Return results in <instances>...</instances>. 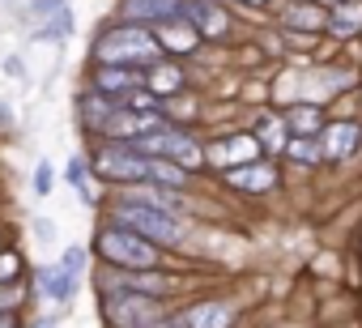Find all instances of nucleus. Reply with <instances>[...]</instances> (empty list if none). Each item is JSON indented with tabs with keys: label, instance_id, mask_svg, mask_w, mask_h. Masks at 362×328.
Instances as JSON below:
<instances>
[{
	"label": "nucleus",
	"instance_id": "obj_1",
	"mask_svg": "<svg viewBox=\"0 0 362 328\" xmlns=\"http://www.w3.org/2000/svg\"><path fill=\"white\" fill-rule=\"evenodd\" d=\"M115 222L128 226L141 239H158V243H179L184 239V222L170 218V209H149V205H119Z\"/></svg>",
	"mask_w": 362,
	"mask_h": 328
},
{
	"label": "nucleus",
	"instance_id": "obj_5",
	"mask_svg": "<svg viewBox=\"0 0 362 328\" xmlns=\"http://www.w3.org/2000/svg\"><path fill=\"white\" fill-rule=\"evenodd\" d=\"M179 13L188 18V26H192L197 35H209V39H222V35L230 30L226 9L214 5V0H184V9H179Z\"/></svg>",
	"mask_w": 362,
	"mask_h": 328
},
{
	"label": "nucleus",
	"instance_id": "obj_29",
	"mask_svg": "<svg viewBox=\"0 0 362 328\" xmlns=\"http://www.w3.org/2000/svg\"><path fill=\"white\" fill-rule=\"evenodd\" d=\"M0 328H13V320H0Z\"/></svg>",
	"mask_w": 362,
	"mask_h": 328
},
{
	"label": "nucleus",
	"instance_id": "obj_9",
	"mask_svg": "<svg viewBox=\"0 0 362 328\" xmlns=\"http://www.w3.org/2000/svg\"><path fill=\"white\" fill-rule=\"evenodd\" d=\"M226 180H230L235 188H247V192H269V188L277 184V171H273V167H260V162H247V167L226 171Z\"/></svg>",
	"mask_w": 362,
	"mask_h": 328
},
{
	"label": "nucleus",
	"instance_id": "obj_2",
	"mask_svg": "<svg viewBox=\"0 0 362 328\" xmlns=\"http://www.w3.org/2000/svg\"><path fill=\"white\" fill-rule=\"evenodd\" d=\"M98 247H103L107 260H115V264H124V269H153V264H158V252H153L141 235H132L128 226H119V222L98 235Z\"/></svg>",
	"mask_w": 362,
	"mask_h": 328
},
{
	"label": "nucleus",
	"instance_id": "obj_19",
	"mask_svg": "<svg viewBox=\"0 0 362 328\" xmlns=\"http://www.w3.org/2000/svg\"><path fill=\"white\" fill-rule=\"evenodd\" d=\"M256 141L260 145H273V149H286V119H264Z\"/></svg>",
	"mask_w": 362,
	"mask_h": 328
},
{
	"label": "nucleus",
	"instance_id": "obj_30",
	"mask_svg": "<svg viewBox=\"0 0 362 328\" xmlns=\"http://www.w3.org/2000/svg\"><path fill=\"white\" fill-rule=\"evenodd\" d=\"M247 5H264V0H247Z\"/></svg>",
	"mask_w": 362,
	"mask_h": 328
},
{
	"label": "nucleus",
	"instance_id": "obj_13",
	"mask_svg": "<svg viewBox=\"0 0 362 328\" xmlns=\"http://www.w3.org/2000/svg\"><path fill=\"white\" fill-rule=\"evenodd\" d=\"M43 290H47L52 303H69L77 294V273L73 269H47L43 273Z\"/></svg>",
	"mask_w": 362,
	"mask_h": 328
},
{
	"label": "nucleus",
	"instance_id": "obj_28",
	"mask_svg": "<svg viewBox=\"0 0 362 328\" xmlns=\"http://www.w3.org/2000/svg\"><path fill=\"white\" fill-rule=\"evenodd\" d=\"M0 307H5V311H9V307H13V294H0Z\"/></svg>",
	"mask_w": 362,
	"mask_h": 328
},
{
	"label": "nucleus",
	"instance_id": "obj_25",
	"mask_svg": "<svg viewBox=\"0 0 362 328\" xmlns=\"http://www.w3.org/2000/svg\"><path fill=\"white\" fill-rule=\"evenodd\" d=\"M69 184H77V188H81V192L90 197V188H86V167H81V162H77V158L69 162Z\"/></svg>",
	"mask_w": 362,
	"mask_h": 328
},
{
	"label": "nucleus",
	"instance_id": "obj_27",
	"mask_svg": "<svg viewBox=\"0 0 362 328\" xmlns=\"http://www.w3.org/2000/svg\"><path fill=\"white\" fill-rule=\"evenodd\" d=\"M35 188H39V192H47V188H52V171H47V162H43L39 175H35Z\"/></svg>",
	"mask_w": 362,
	"mask_h": 328
},
{
	"label": "nucleus",
	"instance_id": "obj_10",
	"mask_svg": "<svg viewBox=\"0 0 362 328\" xmlns=\"http://www.w3.org/2000/svg\"><path fill=\"white\" fill-rule=\"evenodd\" d=\"M153 39H158V47H170V52H192V47L201 43V35H197L188 22H175V18L162 22V30H158Z\"/></svg>",
	"mask_w": 362,
	"mask_h": 328
},
{
	"label": "nucleus",
	"instance_id": "obj_4",
	"mask_svg": "<svg viewBox=\"0 0 362 328\" xmlns=\"http://www.w3.org/2000/svg\"><path fill=\"white\" fill-rule=\"evenodd\" d=\"M98 175L119 180V184L149 180V158H145V153H136L132 145H107V149L98 153Z\"/></svg>",
	"mask_w": 362,
	"mask_h": 328
},
{
	"label": "nucleus",
	"instance_id": "obj_26",
	"mask_svg": "<svg viewBox=\"0 0 362 328\" xmlns=\"http://www.w3.org/2000/svg\"><path fill=\"white\" fill-rule=\"evenodd\" d=\"M81 264H86V252H81V247H69V252H64V269H73V273H77Z\"/></svg>",
	"mask_w": 362,
	"mask_h": 328
},
{
	"label": "nucleus",
	"instance_id": "obj_14",
	"mask_svg": "<svg viewBox=\"0 0 362 328\" xmlns=\"http://www.w3.org/2000/svg\"><path fill=\"white\" fill-rule=\"evenodd\" d=\"M332 30L337 35H354L362 26V0H337V9H332Z\"/></svg>",
	"mask_w": 362,
	"mask_h": 328
},
{
	"label": "nucleus",
	"instance_id": "obj_24",
	"mask_svg": "<svg viewBox=\"0 0 362 328\" xmlns=\"http://www.w3.org/2000/svg\"><path fill=\"white\" fill-rule=\"evenodd\" d=\"M153 107H158V98H153L149 90H141V94L132 90V98H128V111H153Z\"/></svg>",
	"mask_w": 362,
	"mask_h": 328
},
{
	"label": "nucleus",
	"instance_id": "obj_22",
	"mask_svg": "<svg viewBox=\"0 0 362 328\" xmlns=\"http://www.w3.org/2000/svg\"><path fill=\"white\" fill-rule=\"evenodd\" d=\"M153 90L158 94H166V90H179V69H153Z\"/></svg>",
	"mask_w": 362,
	"mask_h": 328
},
{
	"label": "nucleus",
	"instance_id": "obj_7",
	"mask_svg": "<svg viewBox=\"0 0 362 328\" xmlns=\"http://www.w3.org/2000/svg\"><path fill=\"white\" fill-rule=\"evenodd\" d=\"M153 128H162V115H158V111H111V115H107V136H128V141H136V136H145V132H153Z\"/></svg>",
	"mask_w": 362,
	"mask_h": 328
},
{
	"label": "nucleus",
	"instance_id": "obj_12",
	"mask_svg": "<svg viewBox=\"0 0 362 328\" xmlns=\"http://www.w3.org/2000/svg\"><path fill=\"white\" fill-rule=\"evenodd\" d=\"M136 86H141V73H132V69H124V64H103V69H98V90H107V94L136 90Z\"/></svg>",
	"mask_w": 362,
	"mask_h": 328
},
{
	"label": "nucleus",
	"instance_id": "obj_18",
	"mask_svg": "<svg viewBox=\"0 0 362 328\" xmlns=\"http://www.w3.org/2000/svg\"><path fill=\"white\" fill-rule=\"evenodd\" d=\"M222 149H226V162L235 158V162H243V167H247V162L256 158V149H260V141H256V136H235V141L222 145Z\"/></svg>",
	"mask_w": 362,
	"mask_h": 328
},
{
	"label": "nucleus",
	"instance_id": "obj_8",
	"mask_svg": "<svg viewBox=\"0 0 362 328\" xmlns=\"http://www.w3.org/2000/svg\"><path fill=\"white\" fill-rule=\"evenodd\" d=\"M184 0H124V13L136 18V22H170L179 18Z\"/></svg>",
	"mask_w": 362,
	"mask_h": 328
},
{
	"label": "nucleus",
	"instance_id": "obj_20",
	"mask_svg": "<svg viewBox=\"0 0 362 328\" xmlns=\"http://www.w3.org/2000/svg\"><path fill=\"white\" fill-rule=\"evenodd\" d=\"M69 30H73V13H69V9H56V18L39 30V39H64Z\"/></svg>",
	"mask_w": 362,
	"mask_h": 328
},
{
	"label": "nucleus",
	"instance_id": "obj_31",
	"mask_svg": "<svg viewBox=\"0 0 362 328\" xmlns=\"http://www.w3.org/2000/svg\"><path fill=\"white\" fill-rule=\"evenodd\" d=\"M328 5H337V0H328Z\"/></svg>",
	"mask_w": 362,
	"mask_h": 328
},
{
	"label": "nucleus",
	"instance_id": "obj_21",
	"mask_svg": "<svg viewBox=\"0 0 362 328\" xmlns=\"http://www.w3.org/2000/svg\"><path fill=\"white\" fill-rule=\"evenodd\" d=\"M290 22H294V26H324L328 18H324L320 9H307V5H294V9H290Z\"/></svg>",
	"mask_w": 362,
	"mask_h": 328
},
{
	"label": "nucleus",
	"instance_id": "obj_6",
	"mask_svg": "<svg viewBox=\"0 0 362 328\" xmlns=\"http://www.w3.org/2000/svg\"><path fill=\"white\" fill-rule=\"evenodd\" d=\"M235 307L230 303H197L175 315V328H230Z\"/></svg>",
	"mask_w": 362,
	"mask_h": 328
},
{
	"label": "nucleus",
	"instance_id": "obj_11",
	"mask_svg": "<svg viewBox=\"0 0 362 328\" xmlns=\"http://www.w3.org/2000/svg\"><path fill=\"white\" fill-rule=\"evenodd\" d=\"M320 136H324V145H320V149H324V158H345V153L358 145V136H362V132H358L354 124H332V128H324Z\"/></svg>",
	"mask_w": 362,
	"mask_h": 328
},
{
	"label": "nucleus",
	"instance_id": "obj_23",
	"mask_svg": "<svg viewBox=\"0 0 362 328\" xmlns=\"http://www.w3.org/2000/svg\"><path fill=\"white\" fill-rule=\"evenodd\" d=\"M18 269H22V256H18V252H5V256H0V281H13Z\"/></svg>",
	"mask_w": 362,
	"mask_h": 328
},
{
	"label": "nucleus",
	"instance_id": "obj_3",
	"mask_svg": "<svg viewBox=\"0 0 362 328\" xmlns=\"http://www.w3.org/2000/svg\"><path fill=\"white\" fill-rule=\"evenodd\" d=\"M153 56H158V39L141 26H119L98 43L103 64H128V60H153Z\"/></svg>",
	"mask_w": 362,
	"mask_h": 328
},
{
	"label": "nucleus",
	"instance_id": "obj_16",
	"mask_svg": "<svg viewBox=\"0 0 362 328\" xmlns=\"http://www.w3.org/2000/svg\"><path fill=\"white\" fill-rule=\"evenodd\" d=\"M149 180L179 188V184H184V167H179V162H170V158H149Z\"/></svg>",
	"mask_w": 362,
	"mask_h": 328
},
{
	"label": "nucleus",
	"instance_id": "obj_17",
	"mask_svg": "<svg viewBox=\"0 0 362 328\" xmlns=\"http://www.w3.org/2000/svg\"><path fill=\"white\" fill-rule=\"evenodd\" d=\"M286 153H290L294 162H320V158H324V149H320L311 136H294V141H286Z\"/></svg>",
	"mask_w": 362,
	"mask_h": 328
},
{
	"label": "nucleus",
	"instance_id": "obj_15",
	"mask_svg": "<svg viewBox=\"0 0 362 328\" xmlns=\"http://www.w3.org/2000/svg\"><path fill=\"white\" fill-rule=\"evenodd\" d=\"M290 128H294L298 136H320V132H324L320 107H294V111H290Z\"/></svg>",
	"mask_w": 362,
	"mask_h": 328
}]
</instances>
